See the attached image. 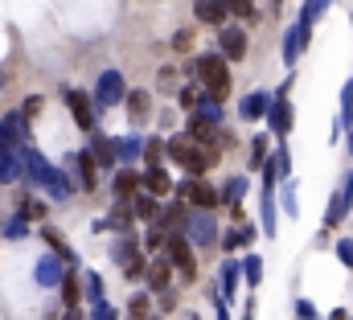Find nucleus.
I'll list each match as a JSON object with an SVG mask.
<instances>
[{"label":"nucleus","mask_w":353,"mask_h":320,"mask_svg":"<svg viewBox=\"0 0 353 320\" xmlns=\"http://www.w3.org/2000/svg\"><path fill=\"white\" fill-rule=\"evenodd\" d=\"M161 246H169V234L152 226V230H148V239H144V250H161Z\"/></svg>","instance_id":"obj_46"},{"label":"nucleus","mask_w":353,"mask_h":320,"mask_svg":"<svg viewBox=\"0 0 353 320\" xmlns=\"http://www.w3.org/2000/svg\"><path fill=\"white\" fill-rule=\"evenodd\" d=\"M185 239L193 242V246H214V242H218V222H214V214H210V210H193Z\"/></svg>","instance_id":"obj_8"},{"label":"nucleus","mask_w":353,"mask_h":320,"mask_svg":"<svg viewBox=\"0 0 353 320\" xmlns=\"http://www.w3.org/2000/svg\"><path fill=\"white\" fill-rule=\"evenodd\" d=\"M62 320H83V312H79V308H66V317Z\"/></svg>","instance_id":"obj_56"},{"label":"nucleus","mask_w":353,"mask_h":320,"mask_svg":"<svg viewBox=\"0 0 353 320\" xmlns=\"http://www.w3.org/2000/svg\"><path fill=\"white\" fill-rule=\"evenodd\" d=\"M90 157L99 160V168H115L119 164V148H115V140L111 136H90Z\"/></svg>","instance_id":"obj_16"},{"label":"nucleus","mask_w":353,"mask_h":320,"mask_svg":"<svg viewBox=\"0 0 353 320\" xmlns=\"http://www.w3.org/2000/svg\"><path fill=\"white\" fill-rule=\"evenodd\" d=\"M329 320H350V317H345V312H341V308H337V312H333V317H329Z\"/></svg>","instance_id":"obj_58"},{"label":"nucleus","mask_w":353,"mask_h":320,"mask_svg":"<svg viewBox=\"0 0 353 320\" xmlns=\"http://www.w3.org/2000/svg\"><path fill=\"white\" fill-rule=\"evenodd\" d=\"M226 8H230L234 17H255V4H251V0H226Z\"/></svg>","instance_id":"obj_48"},{"label":"nucleus","mask_w":353,"mask_h":320,"mask_svg":"<svg viewBox=\"0 0 353 320\" xmlns=\"http://www.w3.org/2000/svg\"><path fill=\"white\" fill-rule=\"evenodd\" d=\"M218 54H222L226 62H243V58H247V33H243L239 25H226V29L218 33Z\"/></svg>","instance_id":"obj_10"},{"label":"nucleus","mask_w":353,"mask_h":320,"mask_svg":"<svg viewBox=\"0 0 353 320\" xmlns=\"http://www.w3.org/2000/svg\"><path fill=\"white\" fill-rule=\"evenodd\" d=\"M66 164H70V168H79V177H83V189H94V168H99V160L90 157V148H87V152H74Z\"/></svg>","instance_id":"obj_21"},{"label":"nucleus","mask_w":353,"mask_h":320,"mask_svg":"<svg viewBox=\"0 0 353 320\" xmlns=\"http://www.w3.org/2000/svg\"><path fill=\"white\" fill-rule=\"evenodd\" d=\"M296 317H300V320H316L321 312L312 308V300H296Z\"/></svg>","instance_id":"obj_51"},{"label":"nucleus","mask_w":353,"mask_h":320,"mask_svg":"<svg viewBox=\"0 0 353 320\" xmlns=\"http://www.w3.org/2000/svg\"><path fill=\"white\" fill-rule=\"evenodd\" d=\"M308 41H312V25H300V21H296V25L283 33V62L296 66V58L308 50Z\"/></svg>","instance_id":"obj_12"},{"label":"nucleus","mask_w":353,"mask_h":320,"mask_svg":"<svg viewBox=\"0 0 353 320\" xmlns=\"http://www.w3.org/2000/svg\"><path fill=\"white\" fill-rule=\"evenodd\" d=\"M271 128H275V136L283 140L288 132H292V103H288V94H275V103H271Z\"/></svg>","instance_id":"obj_17"},{"label":"nucleus","mask_w":353,"mask_h":320,"mask_svg":"<svg viewBox=\"0 0 353 320\" xmlns=\"http://www.w3.org/2000/svg\"><path fill=\"white\" fill-rule=\"evenodd\" d=\"M25 230H29V218H25V214H12V218L4 222V239H8V242L25 239Z\"/></svg>","instance_id":"obj_38"},{"label":"nucleus","mask_w":353,"mask_h":320,"mask_svg":"<svg viewBox=\"0 0 353 320\" xmlns=\"http://www.w3.org/2000/svg\"><path fill=\"white\" fill-rule=\"evenodd\" d=\"M189 70H193V79L205 86V94L214 103H222L230 94V74H226V58L222 54H201V58L189 62Z\"/></svg>","instance_id":"obj_1"},{"label":"nucleus","mask_w":353,"mask_h":320,"mask_svg":"<svg viewBox=\"0 0 353 320\" xmlns=\"http://www.w3.org/2000/svg\"><path fill=\"white\" fill-rule=\"evenodd\" d=\"M144 144H148V140H140V136H119V140H115L119 164H136V160L144 157Z\"/></svg>","instance_id":"obj_22"},{"label":"nucleus","mask_w":353,"mask_h":320,"mask_svg":"<svg viewBox=\"0 0 353 320\" xmlns=\"http://www.w3.org/2000/svg\"><path fill=\"white\" fill-rule=\"evenodd\" d=\"M62 279H66V263L58 254H41L33 263V283L37 288H62Z\"/></svg>","instance_id":"obj_7"},{"label":"nucleus","mask_w":353,"mask_h":320,"mask_svg":"<svg viewBox=\"0 0 353 320\" xmlns=\"http://www.w3.org/2000/svg\"><path fill=\"white\" fill-rule=\"evenodd\" d=\"M176 103H181L185 111H197V107L205 103V86H181V90H176Z\"/></svg>","instance_id":"obj_33"},{"label":"nucleus","mask_w":353,"mask_h":320,"mask_svg":"<svg viewBox=\"0 0 353 320\" xmlns=\"http://www.w3.org/2000/svg\"><path fill=\"white\" fill-rule=\"evenodd\" d=\"M4 132L12 136V144H25L29 148V123H25V115H8L4 119Z\"/></svg>","instance_id":"obj_34"},{"label":"nucleus","mask_w":353,"mask_h":320,"mask_svg":"<svg viewBox=\"0 0 353 320\" xmlns=\"http://www.w3.org/2000/svg\"><path fill=\"white\" fill-rule=\"evenodd\" d=\"M79 296H83L79 271H66V279H62V304H66V308H79Z\"/></svg>","instance_id":"obj_32"},{"label":"nucleus","mask_w":353,"mask_h":320,"mask_svg":"<svg viewBox=\"0 0 353 320\" xmlns=\"http://www.w3.org/2000/svg\"><path fill=\"white\" fill-rule=\"evenodd\" d=\"M247 189H251L247 177H230V181L222 185V206L239 218V226H243V197H247Z\"/></svg>","instance_id":"obj_14"},{"label":"nucleus","mask_w":353,"mask_h":320,"mask_svg":"<svg viewBox=\"0 0 353 320\" xmlns=\"http://www.w3.org/2000/svg\"><path fill=\"white\" fill-rule=\"evenodd\" d=\"M41 239L50 242V250H54L62 263H74V254H70V246H66V234H62V230H54V226H41Z\"/></svg>","instance_id":"obj_28"},{"label":"nucleus","mask_w":353,"mask_h":320,"mask_svg":"<svg viewBox=\"0 0 353 320\" xmlns=\"http://www.w3.org/2000/svg\"><path fill=\"white\" fill-rule=\"evenodd\" d=\"M161 210H165V206H161V201H157L152 193H140V197H132V214H136L140 222H152V226H157Z\"/></svg>","instance_id":"obj_19"},{"label":"nucleus","mask_w":353,"mask_h":320,"mask_svg":"<svg viewBox=\"0 0 353 320\" xmlns=\"http://www.w3.org/2000/svg\"><path fill=\"white\" fill-rule=\"evenodd\" d=\"M169 279H173V263L169 259H157L152 271H148V288L152 292H169Z\"/></svg>","instance_id":"obj_25"},{"label":"nucleus","mask_w":353,"mask_h":320,"mask_svg":"<svg viewBox=\"0 0 353 320\" xmlns=\"http://www.w3.org/2000/svg\"><path fill=\"white\" fill-rule=\"evenodd\" d=\"M66 107H70V115H74V123L94 136V119H99V111H94V99L83 94V90H74V86H66Z\"/></svg>","instance_id":"obj_6"},{"label":"nucleus","mask_w":353,"mask_h":320,"mask_svg":"<svg viewBox=\"0 0 353 320\" xmlns=\"http://www.w3.org/2000/svg\"><path fill=\"white\" fill-rule=\"evenodd\" d=\"M251 242H255V226H247V222L222 234V246H226V250H239V246H251Z\"/></svg>","instance_id":"obj_31"},{"label":"nucleus","mask_w":353,"mask_h":320,"mask_svg":"<svg viewBox=\"0 0 353 320\" xmlns=\"http://www.w3.org/2000/svg\"><path fill=\"white\" fill-rule=\"evenodd\" d=\"M263 234H267V239H275V234H279V214H275V189H267V185H263Z\"/></svg>","instance_id":"obj_27"},{"label":"nucleus","mask_w":353,"mask_h":320,"mask_svg":"<svg viewBox=\"0 0 353 320\" xmlns=\"http://www.w3.org/2000/svg\"><path fill=\"white\" fill-rule=\"evenodd\" d=\"M140 189H144V172H136V168H123V172L115 177V193H119V201H132V197H140Z\"/></svg>","instance_id":"obj_18"},{"label":"nucleus","mask_w":353,"mask_h":320,"mask_svg":"<svg viewBox=\"0 0 353 320\" xmlns=\"http://www.w3.org/2000/svg\"><path fill=\"white\" fill-rule=\"evenodd\" d=\"M189 136H193L197 144H210V140H218L222 132H218V123H210V119H201V115H193V119H189Z\"/></svg>","instance_id":"obj_30"},{"label":"nucleus","mask_w":353,"mask_h":320,"mask_svg":"<svg viewBox=\"0 0 353 320\" xmlns=\"http://www.w3.org/2000/svg\"><path fill=\"white\" fill-rule=\"evenodd\" d=\"M87 296H90V304H103V279L94 271H87Z\"/></svg>","instance_id":"obj_45"},{"label":"nucleus","mask_w":353,"mask_h":320,"mask_svg":"<svg viewBox=\"0 0 353 320\" xmlns=\"http://www.w3.org/2000/svg\"><path fill=\"white\" fill-rule=\"evenodd\" d=\"M218 320H230L226 317V304H218Z\"/></svg>","instance_id":"obj_57"},{"label":"nucleus","mask_w":353,"mask_h":320,"mask_svg":"<svg viewBox=\"0 0 353 320\" xmlns=\"http://www.w3.org/2000/svg\"><path fill=\"white\" fill-rule=\"evenodd\" d=\"M325 8H329V0H304V12H300V25H316V21L325 17Z\"/></svg>","instance_id":"obj_37"},{"label":"nucleus","mask_w":353,"mask_h":320,"mask_svg":"<svg viewBox=\"0 0 353 320\" xmlns=\"http://www.w3.org/2000/svg\"><path fill=\"white\" fill-rule=\"evenodd\" d=\"M94 320H119V312H115V308L103 300V304H94Z\"/></svg>","instance_id":"obj_53"},{"label":"nucleus","mask_w":353,"mask_h":320,"mask_svg":"<svg viewBox=\"0 0 353 320\" xmlns=\"http://www.w3.org/2000/svg\"><path fill=\"white\" fill-rule=\"evenodd\" d=\"M189 218H193L189 206H165L161 218H157V230H165L169 239H185L189 234Z\"/></svg>","instance_id":"obj_9"},{"label":"nucleus","mask_w":353,"mask_h":320,"mask_svg":"<svg viewBox=\"0 0 353 320\" xmlns=\"http://www.w3.org/2000/svg\"><path fill=\"white\" fill-rule=\"evenodd\" d=\"M123 103H128V115H132V123H140V119L148 115V107H152V94H148V90H132Z\"/></svg>","instance_id":"obj_29"},{"label":"nucleus","mask_w":353,"mask_h":320,"mask_svg":"<svg viewBox=\"0 0 353 320\" xmlns=\"http://www.w3.org/2000/svg\"><path fill=\"white\" fill-rule=\"evenodd\" d=\"M337 259H341L345 267H353V239H341V242H337Z\"/></svg>","instance_id":"obj_50"},{"label":"nucleus","mask_w":353,"mask_h":320,"mask_svg":"<svg viewBox=\"0 0 353 320\" xmlns=\"http://www.w3.org/2000/svg\"><path fill=\"white\" fill-rule=\"evenodd\" d=\"M193 12H197L201 25H222V29H226V17H230L226 0H193Z\"/></svg>","instance_id":"obj_15"},{"label":"nucleus","mask_w":353,"mask_h":320,"mask_svg":"<svg viewBox=\"0 0 353 320\" xmlns=\"http://www.w3.org/2000/svg\"><path fill=\"white\" fill-rule=\"evenodd\" d=\"M267 136H255V140H251V168H263L267 164Z\"/></svg>","instance_id":"obj_41"},{"label":"nucleus","mask_w":353,"mask_h":320,"mask_svg":"<svg viewBox=\"0 0 353 320\" xmlns=\"http://www.w3.org/2000/svg\"><path fill=\"white\" fill-rule=\"evenodd\" d=\"M21 157H25V172H29V181H33V185H41V189H46L54 201H62V197L70 193V181H66V177H62V172L50 164V160L41 157V152H33V148H21Z\"/></svg>","instance_id":"obj_3"},{"label":"nucleus","mask_w":353,"mask_h":320,"mask_svg":"<svg viewBox=\"0 0 353 320\" xmlns=\"http://www.w3.org/2000/svg\"><path fill=\"white\" fill-rule=\"evenodd\" d=\"M173 50L176 54H189V50H193V33H189V29H181V33L173 37Z\"/></svg>","instance_id":"obj_49"},{"label":"nucleus","mask_w":353,"mask_h":320,"mask_svg":"<svg viewBox=\"0 0 353 320\" xmlns=\"http://www.w3.org/2000/svg\"><path fill=\"white\" fill-rule=\"evenodd\" d=\"M173 74L176 70H161V90H173Z\"/></svg>","instance_id":"obj_55"},{"label":"nucleus","mask_w":353,"mask_h":320,"mask_svg":"<svg viewBox=\"0 0 353 320\" xmlns=\"http://www.w3.org/2000/svg\"><path fill=\"white\" fill-rule=\"evenodd\" d=\"M271 94L267 90H255V94H247L243 99V119H263V115H271Z\"/></svg>","instance_id":"obj_20"},{"label":"nucleus","mask_w":353,"mask_h":320,"mask_svg":"<svg viewBox=\"0 0 353 320\" xmlns=\"http://www.w3.org/2000/svg\"><path fill=\"white\" fill-rule=\"evenodd\" d=\"M37 111H41V99H37V94H29V99H25V107H21V115H25V119H33Z\"/></svg>","instance_id":"obj_52"},{"label":"nucleus","mask_w":353,"mask_h":320,"mask_svg":"<svg viewBox=\"0 0 353 320\" xmlns=\"http://www.w3.org/2000/svg\"><path fill=\"white\" fill-rule=\"evenodd\" d=\"M128 94H132V90H128V82H123V74H119V70H103V74H99V86H94V94H90V99H94V111L103 115L107 107L123 103Z\"/></svg>","instance_id":"obj_4"},{"label":"nucleus","mask_w":353,"mask_h":320,"mask_svg":"<svg viewBox=\"0 0 353 320\" xmlns=\"http://www.w3.org/2000/svg\"><path fill=\"white\" fill-rule=\"evenodd\" d=\"M132 218H136V214H132V201H119V206L111 210L107 226H111V230H128V226H132Z\"/></svg>","instance_id":"obj_35"},{"label":"nucleus","mask_w":353,"mask_h":320,"mask_svg":"<svg viewBox=\"0 0 353 320\" xmlns=\"http://www.w3.org/2000/svg\"><path fill=\"white\" fill-rule=\"evenodd\" d=\"M169 157H173L193 181H201V172L218 160V152H214V148H201V144L185 132V136H173V140H169Z\"/></svg>","instance_id":"obj_2"},{"label":"nucleus","mask_w":353,"mask_h":320,"mask_svg":"<svg viewBox=\"0 0 353 320\" xmlns=\"http://www.w3.org/2000/svg\"><path fill=\"white\" fill-rule=\"evenodd\" d=\"M350 206H353V172L345 177V189H337V193L329 197V210H325V230L341 226V218L350 214Z\"/></svg>","instance_id":"obj_11"},{"label":"nucleus","mask_w":353,"mask_h":320,"mask_svg":"<svg viewBox=\"0 0 353 320\" xmlns=\"http://www.w3.org/2000/svg\"><path fill=\"white\" fill-rule=\"evenodd\" d=\"M111 259H115L119 267H128V263H136V259H140V242L132 239V234H123V239H119L115 246H111Z\"/></svg>","instance_id":"obj_23"},{"label":"nucleus","mask_w":353,"mask_h":320,"mask_svg":"<svg viewBox=\"0 0 353 320\" xmlns=\"http://www.w3.org/2000/svg\"><path fill=\"white\" fill-rule=\"evenodd\" d=\"M279 206H283V214H288V218H296V214H300V206H296V185H292V181L283 185V193H279Z\"/></svg>","instance_id":"obj_42"},{"label":"nucleus","mask_w":353,"mask_h":320,"mask_svg":"<svg viewBox=\"0 0 353 320\" xmlns=\"http://www.w3.org/2000/svg\"><path fill=\"white\" fill-rule=\"evenodd\" d=\"M165 250H169V263H173L185 279H193V275H197V267H193V242H189V239H169Z\"/></svg>","instance_id":"obj_13"},{"label":"nucleus","mask_w":353,"mask_h":320,"mask_svg":"<svg viewBox=\"0 0 353 320\" xmlns=\"http://www.w3.org/2000/svg\"><path fill=\"white\" fill-rule=\"evenodd\" d=\"M239 275H243V263L239 259H226L222 263V300H230L239 292Z\"/></svg>","instance_id":"obj_26"},{"label":"nucleus","mask_w":353,"mask_h":320,"mask_svg":"<svg viewBox=\"0 0 353 320\" xmlns=\"http://www.w3.org/2000/svg\"><path fill=\"white\" fill-rule=\"evenodd\" d=\"M350 148H353V128H350Z\"/></svg>","instance_id":"obj_59"},{"label":"nucleus","mask_w":353,"mask_h":320,"mask_svg":"<svg viewBox=\"0 0 353 320\" xmlns=\"http://www.w3.org/2000/svg\"><path fill=\"white\" fill-rule=\"evenodd\" d=\"M128 317H132V320H148V317H152V300H148L144 292H140V296H132V308H128Z\"/></svg>","instance_id":"obj_40"},{"label":"nucleus","mask_w":353,"mask_h":320,"mask_svg":"<svg viewBox=\"0 0 353 320\" xmlns=\"http://www.w3.org/2000/svg\"><path fill=\"white\" fill-rule=\"evenodd\" d=\"M197 115H201V119H210V123H222V107H218L210 94H205V103L197 107Z\"/></svg>","instance_id":"obj_44"},{"label":"nucleus","mask_w":353,"mask_h":320,"mask_svg":"<svg viewBox=\"0 0 353 320\" xmlns=\"http://www.w3.org/2000/svg\"><path fill=\"white\" fill-rule=\"evenodd\" d=\"M46 210H50V206H46V201H37V197H29V201H25V210H21V214H25V218H46Z\"/></svg>","instance_id":"obj_47"},{"label":"nucleus","mask_w":353,"mask_h":320,"mask_svg":"<svg viewBox=\"0 0 353 320\" xmlns=\"http://www.w3.org/2000/svg\"><path fill=\"white\" fill-rule=\"evenodd\" d=\"M144 189H148L152 197H165V193L173 189V181H169L165 168H144Z\"/></svg>","instance_id":"obj_24"},{"label":"nucleus","mask_w":353,"mask_h":320,"mask_svg":"<svg viewBox=\"0 0 353 320\" xmlns=\"http://www.w3.org/2000/svg\"><path fill=\"white\" fill-rule=\"evenodd\" d=\"M176 197L189 201L193 210H210V214H214V206H222V189H214V185H205V181H193V177H185V181L176 185Z\"/></svg>","instance_id":"obj_5"},{"label":"nucleus","mask_w":353,"mask_h":320,"mask_svg":"<svg viewBox=\"0 0 353 320\" xmlns=\"http://www.w3.org/2000/svg\"><path fill=\"white\" fill-rule=\"evenodd\" d=\"M165 152H169V144H161V136H152V140L144 144V160H148V168H161L157 160L165 157Z\"/></svg>","instance_id":"obj_39"},{"label":"nucleus","mask_w":353,"mask_h":320,"mask_svg":"<svg viewBox=\"0 0 353 320\" xmlns=\"http://www.w3.org/2000/svg\"><path fill=\"white\" fill-rule=\"evenodd\" d=\"M173 308H176V296H173V292H165V300H161V312H173Z\"/></svg>","instance_id":"obj_54"},{"label":"nucleus","mask_w":353,"mask_h":320,"mask_svg":"<svg viewBox=\"0 0 353 320\" xmlns=\"http://www.w3.org/2000/svg\"><path fill=\"white\" fill-rule=\"evenodd\" d=\"M148 320H157V317H148Z\"/></svg>","instance_id":"obj_60"},{"label":"nucleus","mask_w":353,"mask_h":320,"mask_svg":"<svg viewBox=\"0 0 353 320\" xmlns=\"http://www.w3.org/2000/svg\"><path fill=\"white\" fill-rule=\"evenodd\" d=\"M243 275H247L251 288H259V279H263V259H259V254H247V259H243Z\"/></svg>","instance_id":"obj_36"},{"label":"nucleus","mask_w":353,"mask_h":320,"mask_svg":"<svg viewBox=\"0 0 353 320\" xmlns=\"http://www.w3.org/2000/svg\"><path fill=\"white\" fill-rule=\"evenodd\" d=\"M148 271H152V263H148V259H144V254H140V259H136V263H128V267H123V275H128V279H132V283H136V279H148Z\"/></svg>","instance_id":"obj_43"}]
</instances>
